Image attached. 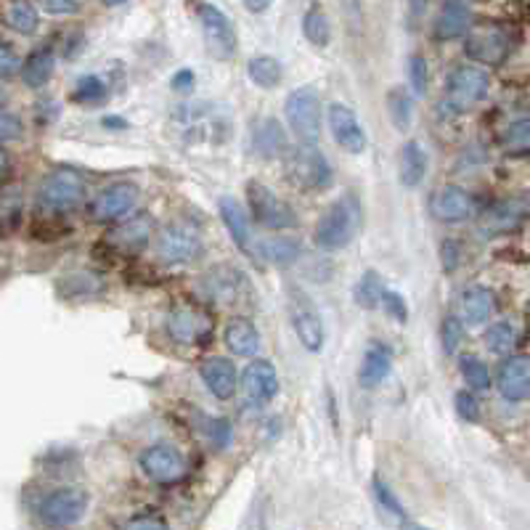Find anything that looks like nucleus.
<instances>
[{
    "label": "nucleus",
    "mask_w": 530,
    "mask_h": 530,
    "mask_svg": "<svg viewBox=\"0 0 530 530\" xmlns=\"http://www.w3.org/2000/svg\"><path fill=\"white\" fill-rule=\"evenodd\" d=\"M464 54L477 64L499 67L509 56V38L499 27H488V24L485 27H472V29H467Z\"/></svg>",
    "instance_id": "9b49d317"
},
{
    "label": "nucleus",
    "mask_w": 530,
    "mask_h": 530,
    "mask_svg": "<svg viewBox=\"0 0 530 530\" xmlns=\"http://www.w3.org/2000/svg\"><path fill=\"white\" fill-rule=\"evenodd\" d=\"M441 260H443V271H446V273H454L456 268H458L461 255H458V244H456L454 239H446V241H443V247H441Z\"/></svg>",
    "instance_id": "8fccbe9b"
},
{
    "label": "nucleus",
    "mask_w": 530,
    "mask_h": 530,
    "mask_svg": "<svg viewBox=\"0 0 530 530\" xmlns=\"http://www.w3.org/2000/svg\"><path fill=\"white\" fill-rule=\"evenodd\" d=\"M458 366H461V377L472 390H488L491 387V372L477 356H464L458 361Z\"/></svg>",
    "instance_id": "ea45409f"
},
{
    "label": "nucleus",
    "mask_w": 530,
    "mask_h": 530,
    "mask_svg": "<svg viewBox=\"0 0 530 530\" xmlns=\"http://www.w3.org/2000/svg\"><path fill=\"white\" fill-rule=\"evenodd\" d=\"M40 5L46 13H54V16H64V13L77 11V0H40Z\"/></svg>",
    "instance_id": "6e6d98bb"
},
{
    "label": "nucleus",
    "mask_w": 530,
    "mask_h": 530,
    "mask_svg": "<svg viewBox=\"0 0 530 530\" xmlns=\"http://www.w3.org/2000/svg\"><path fill=\"white\" fill-rule=\"evenodd\" d=\"M104 128H125V122L117 117H104Z\"/></svg>",
    "instance_id": "bf43d9fd"
},
{
    "label": "nucleus",
    "mask_w": 530,
    "mask_h": 530,
    "mask_svg": "<svg viewBox=\"0 0 530 530\" xmlns=\"http://www.w3.org/2000/svg\"><path fill=\"white\" fill-rule=\"evenodd\" d=\"M247 75L249 80L263 88V90H273L282 82V64L273 56H255L247 64Z\"/></svg>",
    "instance_id": "72a5a7b5"
},
{
    "label": "nucleus",
    "mask_w": 530,
    "mask_h": 530,
    "mask_svg": "<svg viewBox=\"0 0 530 530\" xmlns=\"http://www.w3.org/2000/svg\"><path fill=\"white\" fill-rule=\"evenodd\" d=\"M528 215V202L526 197H517V199H504L499 205H493L485 215V231H493V233H507V231H515L526 221Z\"/></svg>",
    "instance_id": "5701e85b"
},
{
    "label": "nucleus",
    "mask_w": 530,
    "mask_h": 530,
    "mask_svg": "<svg viewBox=\"0 0 530 530\" xmlns=\"http://www.w3.org/2000/svg\"><path fill=\"white\" fill-rule=\"evenodd\" d=\"M372 491H374V499H377V504L382 507L384 515H390V517H395V520H406V512H403L400 501L395 499V493L390 491V485H387L384 480L374 477Z\"/></svg>",
    "instance_id": "a19ab883"
},
{
    "label": "nucleus",
    "mask_w": 530,
    "mask_h": 530,
    "mask_svg": "<svg viewBox=\"0 0 530 530\" xmlns=\"http://www.w3.org/2000/svg\"><path fill=\"white\" fill-rule=\"evenodd\" d=\"M467 29H469L467 0H446L438 13V21H435V35L441 40H456V38H464Z\"/></svg>",
    "instance_id": "b1692460"
},
{
    "label": "nucleus",
    "mask_w": 530,
    "mask_h": 530,
    "mask_svg": "<svg viewBox=\"0 0 530 530\" xmlns=\"http://www.w3.org/2000/svg\"><path fill=\"white\" fill-rule=\"evenodd\" d=\"M54 70H56V56H54V51L51 48H38V51H32L29 56H27V62L21 64V80H24V85L27 88H43V85H48L51 82V77H54Z\"/></svg>",
    "instance_id": "bb28decb"
},
{
    "label": "nucleus",
    "mask_w": 530,
    "mask_h": 530,
    "mask_svg": "<svg viewBox=\"0 0 530 530\" xmlns=\"http://www.w3.org/2000/svg\"><path fill=\"white\" fill-rule=\"evenodd\" d=\"M454 406H456V414L464 419V422H480V403H477V398L469 392V390H458L454 395Z\"/></svg>",
    "instance_id": "a18cd8bd"
},
{
    "label": "nucleus",
    "mask_w": 530,
    "mask_h": 530,
    "mask_svg": "<svg viewBox=\"0 0 530 530\" xmlns=\"http://www.w3.org/2000/svg\"><path fill=\"white\" fill-rule=\"evenodd\" d=\"M287 175L305 191H324L332 186V164L326 154L310 144H303L298 152L287 156Z\"/></svg>",
    "instance_id": "20e7f679"
},
{
    "label": "nucleus",
    "mask_w": 530,
    "mask_h": 530,
    "mask_svg": "<svg viewBox=\"0 0 530 530\" xmlns=\"http://www.w3.org/2000/svg\"><path fill=\"white\" fill-rule=\"evenodd\" d=\"M252 147L255 152L265 159H276L282 154H287L290 144H287V133L276 120H263L257 125V130L252 133Z\"/></svg>",
    "instance_id": "a878e982"
},
{
    "label": "nucleus",
    "mask_w": 530,
    "mask_h": 530,
    "mask_svg": "<svg viewBox=\"0 0 530 530\" xmlns=\"http://www.w3.org/2000/svg\"><path fill=\"white\" fill-rule=\"evenodd\" d=\"M361 228V205L353 194L332 202L315 223V244L326 252H337L353 241Z\"/></svg>",
    "instance_id": "f257e3e1"
},
{
    "label": "nucleus",
    "mask_w": 530,
    "mask_h": 530,
    "mask_svg": "<svg viewBox=\"0 0 530 530\" xmlns=\"http://www.w3.org/2000/svg\"><path fill=\"white\" fill-rule=\"evenodd\" d=\"M499 392L509 403H526L530 395L528 356H512L499 369Z\"/></svg>",
    "instance_id": "f3484780"
},
{
    "label": "nucleus",
    "mask_w": 530,
    "mask_h": 530,
    "mask_svg": "<svg viewBox=\"0 0 530 530\" xmlns=\"http://www.w3.org/2000/svg\"><path fill=\"white\" fill-rule=\"evenodd\" d=\"M59 287L64 290V295H67V298H77V300H82V298H93V295H98V292H101V279H98V276H93V273H72V276L62 279V284H59Z\"/></svg>",
    "instance_id": "58836bf2"
},
{
    "label": "nucleus",
    "mask_w": 530,
    "mask_h": 530,
    "mask_svg": "<svg viewBox=\"0 0 530 530\" xmlns=\"http://www.w3.org/2000/svg\"><path fill=\"white\" fill-rule=\"evenodd\" d=\"M329 130H332L337 147H342L348 154H364L369 147L364 125L358 122L356 112L345 104L329 106Z\"/></svg>",
    "instance_id": "4468645a"
},
{
    "label": "nucleus",
    "mask_w": 530,
    "mask_h": 530,
    "mask_svg": "<svg viewBox=\"0 0 530 530\" xmlns=\"http://www.w3.org/2000/svg\"><path fill=\"white\" fill-rule=\"evenodd\" d=\"M21 136H24L21 120L11 112H0V147L11 144V141H19Z\"/></svg>",
    "instance_id": "de8ad7c7"
},
{
    "label": "nucleus",
    "mask_w": 530,
    "mask_h": 530,
    "mask_svg": "<svg viewBox=\"0 0 530 530\" xmlns=\"http://www.w3.org/2000/svg\"><path fill=\"white\" fill-rule=\"evenodd\" d=\"M488 72L480 67H458L454 75L449 77L446 85V104L454 114H461L467 109H472L475 104H480L488 96Z\"/></svg>",
    "instance_id": "1a4fd4ad"
},
{
    "label": "nucleus",
    "mask_w": 530,
    "mask_h": 530,
    "mask_svg": "<svg viewBox=\"0 0 530 530\" xmlns=\"http://www.w3.org/2000/svg\"><path fill=\"white\" fill-rule=\"evenodd\" d=\"M207 329H210V324L199 310L178 307L167 315V334L178 345H199L207 337Z\"/></svg>",
    "instance_id": "6ab92c4d"
},
{
    "label": "nucleus",
    "mask_w": 530,
    "mask_h": 530,
    "mask_svg": "<svg viewBox=\"0 0 530 530\" xmlns=\"http://www.w3.org/2000/svg\"><path fill=\"white\" fill-rule=\"evenodd\" d=\"M21 210H24V197L19 186H3L0 189V231L11 233L21 223Z\"/></svg>",
    "instance_id": "7c9ffc66"
},
{
    "label": "nucleus",
    "mask_w": 530,
    "mask_h": 530,
    "mask_svg": "<svg viewBox=\"0 0 530 530\" xmlns=\"http://www.w3.org/2000/svg\"><path fill=\"white\" fill-rule=\"evenodd\" d=\"M122 3H128V0H104V5H109V8H114V5H122Z\"/></svg>",
    "instance_id": "680f3d73"
},
{
    "label": "nucleus",
    "mask_w": 530,
    "mask_h": 530,
    "mask_svg": "<svg viewBox=\"0 0 530 530\" xmlns=\"http://www.w3.org/2000/svg\"><path fill=\"white\" fill-rule=\"evenodd\" d=\"M199 233L186 223H170L156 236V255L162 263H189L199 255Z\"/></svg>",
    "instance_id": "f8f14e48"
},
{
    "label": "nucleus",
    "mask_w": 530,
    "mask_h": 530,
    "mask_svg": "<svg viewBox=\"0 0 530 530\" xmlns=\"http://www.w3.org/2000/svg\"><path fill=\"white\" fill-rule=\"evenodd\" d=\"M430 213L441 223H464L475 215V202L461 186H443L433 194Z\"/></svg>",
    "instance_id": "2eb2a0df"
},
{
    "label": "nucleus",
    "mask_w": 530,
    "mask_h": 530,
    "mask_svg": "<svg viewBox=\"0 0 530 530\" xmlns=\"http://www.w3.org/2000/svg\"><path fill=\"white\" fill-rule=\"evenodd\" d=\"M504 149L512 156H528L530 152V120L520 117L517 122H512L504 133Z\"/></svg>",
    "instance_id": "4c0bfd02"
},
{
    "label": "nucleus",
    "mask_w": 530,
    "mask_h": 530,
    "mask_svg": "<svg viewBox=\"0 0 530 530\" xmlns=\"http://www.w3.org/2000/svg\"><path fill=\"white\" fill-rule=\"evenodd\" d=\"M387 114L395 130L406 133L414 122V98L403 88H390L387 93Z\"/></svg>",
    "instance_id": "2f4dec72"
},
{
    "label": "nucleus",
    "mask_w": 530,
    "mask_h": 530,
    "mask_svg": "<svg viewBox=\"0 0 530 530\" xmlns=\"http://www.w3.org/2000/svg\"><path fill=\"white\" fill-rule=\"evenodd\" d=\"M85 181L75 170H54L38 189V210L43 215H67L85 202Z\"/></svg>",
    "instance_id": "f03ea898"
},
{
    "label": "nucleus",
    "mask_w": 530,
    "mask_h": 530,
    "mask_svg": "<svg viewBox=\"0 0 530 530\" xmlns=\"http://www.w3.org/2000/svg\"><path fill=\"white\" fill-rule=\"evenodd\" d=\"M226 348L239 358H252L260 350V334L249 318H231L223 332Z\"/></svg>",
    "instance_id": "4be33fe9"
},
{
    "label": "nucleus",
    "mask_w": 530,
    "mask_h": 530,
    "mask_svg": "<svg viewBox=\"0 0 530 530\" xmlns=\"http://www.w3.org/2000/svg\"><path fill=\"white\" fill-rule=\"evenodd\" d=\"M210 438H213V446L215 449H226L228 443H231V425H228L226 419H215L210 425Z\"/></svg>",
    "instance_id": "864d4df0"
},
{
    "label": "nucleus",
    "mask_w": 530,
    "mask_h": 530,
    "mask_svg": "<svg viewBox=\"0 0 530 530\" xmlns=\"http://www.w3.org/2000/svg\"><path fill=\"white\" fill-rule=\"evenodd\" d=\"M136 202H139V186L130 181H117L93 197V202L88 205V215L93 223H109L128 215L136 207Z\"/></svg>",
    "instance_id": "9d476101"
},
{
    "label": "nucleus",
    "mask_w": 530,
    "mask_h": 530,
    "mask_svg": "<svg viewBox=\"0 0 530 530\" xmlns=\"http://www.w3.org/2000/svg\"><path fill=\"white\" fill-rule=\"evenodd\" d=\"M271 3H273V0H244V8H247L249 13H263V11L271 8Z\"/></svg>",
    "instance_id": "4d7b16f0"
},
{
    "label": "nucleus",
    "mask_w": 530,
    "mask_h": 530,
    "mask_svg": "<svg viewBox=\"0 0 530 530\" xmlns=\"http://www.w3.org/2000/svg\"><path fill=\"white\" fill-rule=\"evenodd\" d=\"M241 284H244V279H241V273L233 271V268H228V279H221L218 271H213V282H210L213 298H226V300H231L233 295H239V287H241Z\"/></svg>",
    "instance_id": "37998d69"
},
{
    "label": "nucleus",
    "mask_w": 530,
    "mask_h": 530,
    "mask_svg": "<svg viewBox=\"0 0 530 530\" xmlns=\"http://www.w3.org/2000/svg\"><path fill=\"white\" fill-rule=\"evenodd\" d=\"M8 164H11V159H8V154L5 152H0V178L8 172Z\"/></svg>",
    "instance_id": "052dcab7"
},
{
    "label": "nucleus",
    "mask_w": 530,
    "mask_h": 530,
    "mask_svg": "<svg viewBox=\"0 0 530 530\" xmlns=\"http://www.w3.org/2000/svg\"><path fill=\"white\" fill-rule=\"evenodd\" d=\"M403 530H427V528H419V526H406Z\"/></svg>",
    "instance_id": "e2e57ef3"
},
{
    "label": "nucleus",
    "mask_w": 530,
    "mask_h": 530,
    "mask_svg": "<svg viewBox=\"0 0 530 530\" xmlns=\"http://www.w3.org/2000/svg\"><path fill=\"white\" fill-rule=\"evenodd\" d=\"M290 321L307 353H321L326 342L324 318L303 290H290Z\"/></svg>",
    "instance_id": "0eeeda50"
},
{
    "label": "nucleus",
    "mask_w": 530,
    "mask_h": 530,
    "mask_svg": "<svg viewBox=\"0 0 530 530\" xmlns=\"http://www.w3.org/2000/svg\"><path fill=\"white\" fill-rule=\"evenodd\" d=\"M441 334H443V350L446 353H456V348L461 345V337H464V324L456 315H446Z\"/></svg>",
    "instance_id": "09e8293b"
},
{
    "label": "nucleus",
    "mask_w": 530,
    "mask_h": 530,
    "mask_svg": "<svg viewBox=\"0 0 530 530\" xmlns=\"http://www.w3.org/2000/svg\"><path fill=\"white\" fill-rule=\"evenodd\" d=\"M382 292H384V282H382V276H379L377 271H366L361 279H358V284H356V290H353V298H356V303L361 305L364 310H374L382 300Z\"/></svg>",
    "instance_id": "e433bc0d"
},
{
    "label": "nucleus",
    "mask_w": 530,
    "mask_h": 530,
    "mask_svg": "<svg viewBox=\"0 0 530 530\" xmlns=\"http://www.w3.org/2000/svg\"><path fill=\"white\" fill-rule=\"evenodd\" d=\"M152 228H154L152 218H149L147 213H141V215H136V218H130V221H125V223L114 226L112 231H106L104 241H106V247H109V249H114V252L136 255V252H139V249H144V247H147V241L152 239Z\"/></svg>",
    "instance_id": "dca6fc26"
},
{
    "label": "nucleus",
    "mask_w": 530,
    "mask_h": 530,
    "mask_svg": "<svg viewBox=\"0 0 530 530\" xmlns=\"http://www.w3.org/2000/svg\"><path fill=\"white\" fill-rule=\"evenodd\" d=\"M284 114H287V122H290L292 133L303 144L313 147L318 141V136H321V98L310 85L298 88L287 96Z\"/></svg>",
    "instance_id": "7ed1b4c3"
},
{
    "label": "nucleus",
    "mask_w": 530,
    "mask_h": 530,
    "mask_svg": "<svg viewBox=\"0 0 530 530\" xmlns=\"http://www.w3.org/2000/svg\"><path fill=\"white\" fill-rule=\"evenodd\" d=\"M427 3H430V0H408V11H411V16H414V19H419V16L425 13Z\"/></svg>",
    "instance_id": "13d9d810"
},
{
    "label": "nucleus",
    "mask_w": 530,
    "mask_h": 530,
    "mask_svg": "<svg viewBox=\"0 0 530 530\" xmlns=\"http://www.w3.org/2000/svg\"><path fill=\"white\" fill-rule=\"evenodd\" d=\"M104 96H106V85H104L101 77L85 75L77 80L75 101H80V104H96V101H101Z\"/></svg>",
    "instance_id": "79ce46f5"
},
{
    "label": "nucleus",
    "mask_w": 530,
    "mask_h": 530,
    "mask_svg": "<svg viewBox=\"0 0 530 530\" xmlns=\"http://www.w3.org/2000/svg\"><path fill=\"white\" fill-rule=\"evenodd\" d=\"M241 384H244V392H247V398L252 403H268L279 392V374H276V369H273L271 361L257 358V361H252L244 369Z\"/></svg>",
    "instance_id": "a211bd4d"
},
{
    "label": "nucleus",
    "mask_w": 530,
    "mask_h": 530,
    "mask_svg": "<svg viewBox=\"0 0 530 530\" xmlns=\"http://www.w3.org/2000/svg\"><path fill=\"white\" fill-rule=\"evenodd\" d=\"M379 303L384 305V310H387V315H390L392 321H398V324H406V321H408V305H406V300H403L398 292L384 290Z\"/></svg>",
    "instance_id": "49530a36"
},
{
    "label": "nucleus",
    "mask_w": 530,
    "mask_h": 530,
    "mask_svg": "<svg viewBox=\"0 0 530 530\" xmlns=\"http://www.w3.org/2000/svg\"><path fill=\"white\" fill-rule=\"evenodd\" d=\"M90 496L77 485H64L51 491L40 504V520L51 528H70L80 523L88 512Z\"/></svg>",
    "instance_id": "423d86ee"
},
{
    "label": "nucleus",
    "mask_w": 530,
    "mask_h": 530,
    "mask_svg": "<svg viewBox=\"0 0 530 530\" xmlns=\"http://www.w3.org/2000/svg\"><path fill=\"white\" fill-rule=\"evenodd\" d=\"M19 70H21L19 56H16L8 46L0 43V77H13Z\"/></svg>",
    "instance_id": "3c124183"
},
{
    "label": "nucleus",
    "mask_w": 530,
    "mask_h": 530,
    "mask_svg": "<svg viewBox=\"0 0 530 530\" xmlns=\"http://www.w3.org/2000/svg\"><path fill=\"white\" fill-rule=\"evenodd\" d=\"M139 461H141L144 475L149 480H154V483H162V485L178 483L186 475V456L181 454L178 449H172V446H164V443L147 449Z\"/></svg>",
    "instance_id": "ddd939ff"
},
{
    "label": "nucleus",
    "mask_w": 530,
    "mask_h": 530,
    "mask_svg": "<svg viewBox=\"0 0 530 530\" xmlns=\"http://www.w3.org/2000/svg\"><path fill=\"white\" fill-rule=\"evenodd\" d=\"M218 210H221V221L226 226L231 241L241 252H252V231H249V218H247L244 207L233 197H221Z\"/></svg>",
    "instance_id": "412c9836"
},
{
    "label": "nucleus",
    "mask_w": 530,
    "mask_h": 530,
    "mask_svg": "<svg viewBox=\"0 0 530 530\" xmlns=\"http://www.w3.org/2000/svg\"><path fill=\"white\" fill-rule=\"evenodd\" d=\"M199 24H202V38H205L207 54L218 62L233 59L239 40H236V29H233L226 13L213 3H202L199 5Z\"/></svg>",
    "instance_id": "6e6552de"
},
{
    "label": "nucleus",
    "mask_w": 530,
    "mask_h": 530,
    "mask_svg": "<svg viewBox=\"0 0 530 530\" xmlns=\"http://www.w3.org/2000/svg\"><path fill=\"white\" fill-rule=\"evenodd\" d=\"M5 21H8V27L16 29L19 35H32V32L38 29V24H40V16H38V11H35L32 3H27V0H13V3L8 5V11H5Z\"/></svg>",
    "instance_id": "c9c22d12"
},
{
    "label": "nucleus",
    "mask_w": 530,
    "mask_h": 530,
    "mask_svg": "<svg viewBox=\"0 0 530 530\" xmlns=\"http://www.w3.org/2000/svg\"><path fill=\"white\" fill-rule=\"evenodd\" d=\"M199 374H202V382L207 384V390L218 400H228L236 392V366L228 358H221V356L207 358L199 366Z\"/></svg>",
    "instance_id": "aec40b11"
},
{
    "label": "nucleus",
    "mask_w": 530,
    "mask_h": 530,
    "mask_svg": "<svg viewBox=\"0 0 530 530\" xmlns=\"http://www.w3.org/2000/svg\"><path fill=\"white\" fill-rule=\"evenodd\" d=\"M390 369H392V356L384 345L372 342V348L366 350L364 361H361V372H358V382L361 387L366 390H374L379 387L384 379L390 377Z\"/></svg>",
    "instance_id": "393cba45"
},
{
    "label": "nucleus",
    "mask_w": 530,
    "mask_h": 530,
    "mask_svg": "<svg viewBox=\"0 0 530 530\" xmlns=\"http://www.w3.org/2000/svg\"><path fill=\"white\" fill-rule=\"evenodd\" d=\"M461 313H464V321L469 326H480L491 318L493 313V292L475 284V287H467L461 292Z\"/></svg>",
    "instance_id": "cd10ccee"
},
{
    "label": "nucleus",
    "mask_w": 530,
    "mask_h": 530,
    "mask_svg": "<svg viewBox=\"0 0 530 530\" xmlns=\"http://www.w3.org/2000/svg\"><path fill=\"white\" fill-rule=\"evenodd\" d=\"M408 82H411V90L416 96H425L427 82H430V70H427V59L419 56V54H414L408 59Z\"/></svg>",
    "instance_id": "c03bdc74"
},
{
    "label": "nucleus",
    "mask_w": 530,
    "mask_h": 530,
    "mask_svg": "<svg viewBox=\"0 0 530 530\" xmlns=\"http://www.w3.org/2000/svg\"><path fill=\"white\" fill-rule=\"evenodd\" d=\"M520 342V329L512 321H496L485 332V348L496 356H507L517 348Z\"/></svg>",
    "instance_id": "473e14b6"
},
{
    "label": "nucleus",
    "mask_w": 530,
    "mask_h": 530,
    "mask_svg": "<svg viewBox=\"0 0 530 530\" xmlns=\"http://www.w3.org/2000/svg\"><path fill=\"white\" fill-rule=\"evenodd\" d=\"M427 175V152L419 141H406L400 149V183L406 189H416Z\"/></svg>",
    "instance_id": "c85d7f7f"
},
{
    "label": "nucleus",
    "mask_w": 530,
    "mask_h": 530,
    "mask_svg": "<svg viewBox=\"0 0 530 530\" xmlns=\"http://www.w3.org/2000/svg\"><path fill=\"white\" fill-rule=\"evenodd\" d=\"M303 35L307 38V43L315 46V48H326V46L332 43V24H329L326 11H324L318 3H313V5L305 11Z\"/></svg>",
    "instance_id": "c756f323"
},
{
    "label": "nucleus",
    "mask_w": 530,
    "mask_h": 530,
    "mask_svg": "<svg viewBox=\"0 0 530 530\" xmlns=\"http://www.w3.org/2000/svg\"><path fill=\"white\" fill-rule=\"evenodd\" d=\"M247 202H249V215L255 218V223L271 231H284V228L298 226V215L295 210L279 199L265 183L249 181L247 183Z\"/></svg>",
    "instance_id": "39448f33"
},
{
    "label": "nucleus",
    "mask_w": 530,
    "mask_h": 530,
    "mask_svg": "<svg viewBox=\"0 0 530 530\" xmlns=\"http://www.w3.org/2000/svg\"><path fill=\"white\" fill-rule=\"evenodd\" d=\"M125 530H170V526L156 515H141V517H133Z\"/></svg>",
    "instance_id": "603ef678"
},
{
    "label": "nucleus",
    "mask_w": 530,
    "mask_h": 530,
    "mask_svg": "<svg viewBox=\"0 0 530 530\" xmlns=\"http://www.w3.org/2000/svg\"><path fill=\"white\" fill-rule=\"evenodd\" d=\"M194 85H197V75L191 70H178L170 80V88L178 93H189V90H194Z\"/></svg>",
    "instance_id": "5fc2aeb1"
},
{
    "label": "nucleus",
    "mask_w": 530,
    "mask_h": 530,
    "mask_svg": "<svg viewBox=\"0 0 530 530\" xmlns=\"http://www.w3.org/2000/svg\"><path fill=\"white\" fill-rule=\"evenodd\" d=\"M260 255H263V260H268L279 268H287L300 257V244L295 239H268L260 244Z\"/></svg>",
    "instance_id": "f704fd0d"
}]
</instances>
